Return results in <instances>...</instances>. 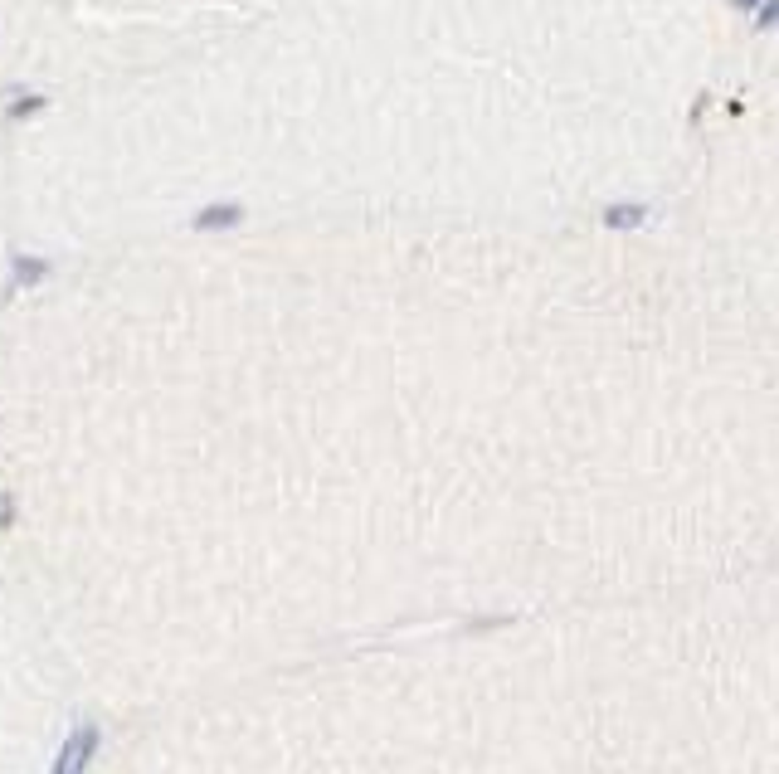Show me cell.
Listing matches in <instances>:
<instances>
[{
  "instance_id": "obj_4",
  "label": "cell",
  "mask_w": 779,
  "mask_h": 774,
  "mask_svg": "<svg viewBox=\"0 0 779 774\" xmlns=\"http://www.w3.org/2000/svg\"><path fill=\"white\" fill-rule=\"evenodd\" d=\"M775 25H779V0H765L755 10V30H775Z\"/></svg>"
},
{
  "instance_id": "obj_7",
  "label": "cell",
  "mask_w": 779,
  "mask_h": 774,
  "mask_svg": "<svg viewBox=\"0 0 779 774\" xmlns=\"http://www.w3.org/2000/svg\"><path fill=\"white\" fill-rule=\"evenodd\" d=\"M731 5H736V10H760L765 0H731Z\"/></svg>"
},
{
  "instance_id": "obj_1",
  "label": "cell",
  "mask_w": 779,
  "mask_h": 774,
  "mask_svg": "<svg viewBox=\"0 0 779 774\" xmlns=\"http://www.w3.org/2000/svg\"><path fill=\"white\" fill-rule=\"evenodd\" d=\"M93 755H98V726H78L69 745H64V755H59V765H54V774H83L93 765Z\"/></svg>"
},
{
  "instance_id": "obj_6",
  "label": "cell",
  "mask_w": 779,
  "mask_h": 774,
  "mask_svg": "<svg viewBox=\"0 0 779 774\" xmlns=\"http://www.w3.org/2000/svg\"><path fill=\"white\" fill-rule=\"evenodd\" d=\"M39 273H44V263H35V258H25V263H20V283H35Z\"/></svg>"
},
{
  "instance_id": "obj_2",
  "label": "cell",
  "mask_w": 779,
  "mask_h": 774,
  "mask_svg": "<svg viewBox=\"0 0 779 774\" xmlns=\"http://www.w3.org/2000/svg\"><path fill=\"white\" fill-rule=\"evenodd\" d=\"M648 220H653V210H648L643 200H614V205H604V215H599L604 229H619V234H633V229H643Z\"/></svg>"
},
{
  "instance_id": "obj_5",
  "label": "cell",
  "mask_w": 779,
  "mask_h": 774,
  "mask_svg": "<svg viewBox=\"0 0 779 774\" xmlns=\"http://www.w3.org/2000/svg\"><path fill=\"white\" fill-rule=\"evenodd\" d=\"M39 108H44V103H39V98H20V103H15V108H10V117H35Z\"/></svg>"
},
{
  "instance_id": "obj_3",
  "label": "cell",
  "mask_w": 779,
  "mask_h": 774,
  "mask_svg": "<svg viewBox=\"0 0 779 774\" xmlns=\"http://www.w3.org/2000/svg\"><path fill=\"white\" fill-rule=\"evenodd\" d=\"M244 220V210L239 205H215V210H200L195 215V229H229V224Z\"/></svg>"
}]
</instances>
